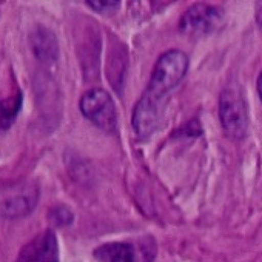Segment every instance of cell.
<instances>
[{
  "instance_id": "obj_1",
  "label": "cell",
  "mask_w": 262,
  "mask_h": 262,
  "mask_svg": "<svg viewBox=\"0 0 262 262\" xmlns=\"http://www.w3.org/2000/svg\"><path fill=\"white\" fill-rule=\"evenodd\" d=\"M188 67H190V59L184 51L181 50L165 51L153 67V73L147 91L158 97L168 99L171 90H174L179 85V82L185 77Z\"/></svg>"
},
{
  "instance_id": "obj_6",
  "label": "cell",
  "mask_w": 262,
  "mask_h": 262,
  "mask_svg": "<svg viewBox=\"0 0 262 262\" xmlns=\"http://www.w3.org/2000/svg\"><path fill=\"white\" fill-rule=\"evenodd\" d=\"M168 99L158 97L148 91H144L141 99L136 102L133 116H131V125L138 138L147 139L159 128L164 111Z\"/></svg>"
},
{
  "instance_id": "obj_4",
  "label": "cell",
  "mask_w": 262,
  "mask_h": 262,
  "mask_svg": "<svg viewBox=\"0 0 262 262\" xmlns=\"http://www.w3.org/2000/svg\"><path fill=\"white\" fill-rule=\"evenodd\" d=\"M158 247L151 236L108 242L94 250V256L102 262H153Z\"/></svg>"
},
{
  "instance_id": "obj_12",
  "label": "cell",
  "mask_w": 262,
  "mask_h": 262,
  "mask_svg": "<svg viewBox=\"0 0 262 262\" xmlns=\"http://www.w3.org/2000/svg\"><path fill=\"white\" fill-rule=\"evenodd\" d=\"M86 5L100 14H111L119 10L120 2H97V0H88Z\"/></svg>"
},
{
  "instance_id": "obj_9",
  "label": "cell",
  "mask_w": 262,
  "mask_h": 262,
  "mask_svg": "<svg viewBox=\"0 0 262 262\" xmlns=\"http://www.w3.org/2000/svg\"><path fill=\"white\" fill-rule=\"evenodd\" d=\"M31 51L37 60L54 63L59 56V43L54 33L45 27H37L31 33Z\"/></svg>"
},
{
  "instance_id": "obj_11",
  "label": "cell",
  "mask_w": 262,
  "mask_h": 262,
  "mask_svg": "<svg viewBox=\"0 0 262 262\" xmlns=\"http://www.w3.org/2000/svg\"><path fill=\"white\" fill-rule=\"evenodd\" d=\"M48 221L54 227H68V225L73 224L74 214L67 205H54L48 211Z\"/></svg>"
},
{
  "instance_id": "obj_5",
  "label": "cell",
  "mask_w": 262,
  "mask_h": 262,
  "mask_svg": "<svg viewBox=\"0 0 262 262\" xmlns=\"http://www.w3.org/2000/svg\"><path fill=\"white\" fill-rule=\"evenodd\" d=\"M80 113L85 119L94 123L97 128L114 133L117 129V111L113 97L100 88H93L86 91L79 102Z\"/></svg>"
},
{
  "instance_id": "obj_8",
  "label": "cell",
  "mask_w": 262,
  "mask_h": 262,
  "mask_svg": "<svg viewBox=\"0 0 262 262\" xmlns=\"http://www.w3.org/2000/svg\"><path fill=\"white\" fill-rule=\"evenodd\" d=\"M16 262H59V242L53 230L36 234L19 251Z\"/></svg>"
},
{
  "instance_id": "obj_3",
  "label": "cell",
  "mask_w": 262,
  "mask_h": 262,
  "mask_svg": "<svg viewBox=\"0 0 262 262\" xmlns=\"http://www.w3.org/2000/svg\"><path fill=\"white\" fill-rule=\"evenodd\" d=\"M39 185L22 181L0 188V217L20 219L33 213L39 202Z\"/></svg>"
},
{
  "instance_id": "obj_2",
  "label": "cell",
  "mask_w": 262,
  "mask_h": 262,
  "mask_svg": "<svg viewBox=\"0 0 262 262\" xmlns=\"http://www.w3.org/2000/svg\"><path fill=\"white\" fill-rule=\"evenodd\" d=\"M219 119L224 133L233 139L241 141L248 131V106L245 97L237 85L224 88L219 97Z\"/></svg>"
},
{
  "instance_id": "obj_7",
  "label": "cell",
  "mask_w": 262,
  "mask_h": 262,
  "mask_svg": "<svg viewBox=\"0 0 262 262\" xmlns=\"http://www.w3.org/2000/svg\"><path fill=\"white\" fill-rule=\"evenodd\" d=\"M224 22V11L208 4H196L188 8L179 22V30L190 37H205L214 33Z\"/></svg>"
},
{
  "instance_id": "obj_13",
  "label": "cell",
  "mask_w": 262,
  "mask_h": 262,
  "mask_svg": "<svg viewBox=\"0 0 262 262\" xmlns=\"http://www.w3.org/2000/svg\"><path fill=\"white\" fill-rule=\"evenodd\" d=\"M256 22H257L259 30L262 31V2L256 5Z\"/></svg>"
},
{
  "instance_id": "obj_14",
  "label": "cell",
  "mask_w": 262,
  "mask_h": 262,
  "mask_svg": "<svg viewBox=\"0 0 262 262\" xmlns=\"http://www.w3.org/2000/svg\"><path fill=\"white\" fill-rule=\"evenodd\" d=\"M256 88H257V94H259V99L262 102V70L257 76V83H256Z\"/></svg>"
},
{
  "instance_id": "obj_10",
  "label": "cell",
  "mask_w": 262,
  "mask_h": 262,
  "mask_svg": "<svg viewBox=\"0 0 262 262\" xmlns=\"http://www.w3.org/2000/svg\"><path fill=\"white\" fill-rule=\"evenodd\" d=\"M20 108H22V94L0 100V133L8 129L14 123Z\"/></svg>"
}]
</instances>
